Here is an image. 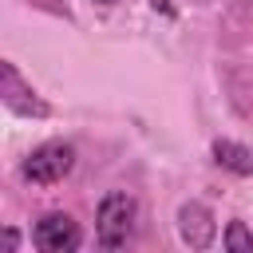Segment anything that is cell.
Listing matches in <instances>:
<instances>
[{
  "instance_id": "obj_1",
  "label": "cell",
  "mask_w": 253,
  "mask_h": 253,
  "mask_svg": "<svg viewBox=\"0 0 253 253\" xmlns=\"http://www.w3.org/2000/svg\"><path fill=\"white\" fill-rule=\"evenodd\" d=\"M134 217H138V202L130 194H107L99 202V221H95V233H99V245L103 249H119L126 245L130 229H134Z\"/></svg>"
},
{
  "instance_id": "obj_2",
  "label": "cell",
  "mask_w": 253,
  "mask_h": 253,
  "mask_svg": "<svg viewBox=\"0 0 253 253\" xmlns=\"http://www.w3.org/2000/svg\"><path fill=\"white\" fill-rule=\"evenodd\" d=\"M71 166H75V150L67 142H47V146L32 150V158L24 162V178L32 186H55L71 174Z\"/></svg>"
},
{
  "instance_id": "obj_3",
  "label": "cell",
  "mask_w": 253,
  "mask_h": 253,
  "mask_svg": "<svg viewBox=\"0 0 253 253\" xmlns=\"http://www.w3.org/2000/svg\"><path fill=\"white\" fill-rule=\"evenodd\" d=\"M32 237H36V245H40L43 253H75L79 241H83L79 225H75L67 213H47V217H40V225H36Z\"/></svg>"
},
{
  "instance_id": "obj_4",
  "label": "cell",
  "mask_w": 253,
  "mask_h": 253,
  "mask_svg": "<svg viewBox=\"0 0 253 253\" xmlns=\"http://www.w3.org/2000/svg\"><path fill=\"white\" fill-rule=\"evenodd\" d=\"M178 229H182V241H186L190 249H206V245L213 241V233H217L213 213H210L202 202H186V206L178 210Z\"/></svg>"
},
{
  "instance_id": "obj_5",
  "label": "cell",
  "mask_w": 253,
  "mask_h": 253,
  "mask_svg": "<svg viewBox=\"0 0 253 253\" xmlns=\"http://www.w3.org/2000/svg\"><path fill=\"white\" fill-rule=\"evenodd\" d=\"M0 75H4V103H8L12 111H20V115H36V119H43V115H47V103H40V99H36V91L20 83V75H16V67H12V63H4V67H0Z\"/></svg>"
},
{
  "instance_id": "obj_6",
  "label": "cell",
  "mask_w": 253,
  "mask_h": 253,
  "mask_svg": "<svg viewBox=\"0 0 253 253\" xmlns=\"http://www.w3.org/2000/svg\"><path fill=\"white\" fill-rule=\"evenodd\" d=\"M213 162L217 166H225V170H233V174H253V154L241 146V142H229V138H217L213 142Z\"/></svg>"
},
{
  "instance_id": "obj_7",
  "label": "cell",
  "mask_w": 253,
  "mask_h": 253,
  "mask_svg": "<svg viewBox=\"0 0 253 253\" xmlns=\"http://www.w3.org/2000/svg\"><path fill=\"white\" fill-rule=\"evenodd\" d=\"M225 249L229 253H253V233L245 229V221H229L225 225Z\"/></svg>"
},
{
  "instance_id": "obj_8",
  "label": "cell",
  "mask_w": 253,
  "mask_h": 253,
  "mask_svg": "<svg viewBox=\"0 0 253 253\" xmlns=\"http://www.w3.org/2000/svg\"><path fill=\"white\" fill-rule=\"evenodd\" d=\"M4 245L16 249V245H20V233H16V229H4Z\"/></svg>"
},
{
  "instance_id": "obj_9",
  "label": "cell",
  "mask_w": 253,
  "mask_h": 253,
  "mask_svg": "<svg viewBox=\"0 0 253 253\" xmlns=\"http://www.w3.org/2000/svg\"><path fill=\"white\" fill-rule=\"evenodd\" d=\"M99 4H115V0H99Z\"/></svg>"
}]
</instances>
